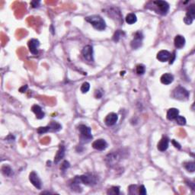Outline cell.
Wrapping results in <instances>:
<instances>
[{
  "label": "cell",
  "instance_id": "ba28073f",
  "mask_svg": "<svg viewBox=\"0 0 195 195\" xmlns=\"http://www.w3.org/2000/svg\"><path fill=\"white\" fill-rule=\"evenodd\" d=\"M29 180H30L31 183L37 188V189H41L42 188V183L40 181V178L38 177L37 174L35 172H31L29 175Z\"/></svg>",
  "mask_w": 195,
  "mask_h": 195
},
{
  "label": "cell",
  "instance_id": "484cf974",
  "mask_svg": "<svg viewBox=\"0 0 195 195\" xmlns=\"http://www.w3.org/2000/svg\"><path fill=\"white\" fill-rule=\"evenodd\" d=\"M108 194H112V195H118L120 194V188L119 187H112L110 189H108Z\"/></svg>",
  "mask_w": 195,
  "mask_h": 195
},
{
  "label": "cell",
  "instance_id": "d6986e66",
  "mask_svg": "<svg viewBox=\"0 0 195 195\" xmlns=\"http://www.w3.org/2000/svg\"><path fill=\"white\" fill-rule=\"evenodd\" d=\"M178 114H179L178 109L174 108H170L167 112V119L169 120V121H173L178 116Z\"/></svg>",
  "mask_w": 195,
  "mask_h": 195
},
{
  "label": "cell",
  "instance_id": "d590c367",
  "mask_svg": "<svg viewBox=\"0 0 195 195\" xmlns=\"http://www.w3.org/2000/svg\"><path fill=\"white\" fill-rule=\"evenodd\" d=\"M95 98H101L102 97V93L99 90L95 91Z\"/></svg>",
  "mask_w": 195,
  "mask_h": 195
},
{
  "label": "cell",
  "instance_id": "6da1fadb",
  "mask_svg": "<svg viewBox=\"0 0 195 195\" xmlns=\"http://www.w3.org/2000/svg\"><path fill=\"white\" fill-rule=\"evenodd\" d=\"M97 181V176L94 175L93 174L87 173L85 175H80V176L75 177L72 184H76V185L83 184V185L92 186V185H96Z\"/></svg>",
  "mask_w": 195,
  "mask_h": 195
},
{
  "label": "cell",
  "instance_id": "836d02e7",
  "mask_svg": "<svg viewBox=\"0 0 195 195\" xmlns=\"http://www.w3.org/2000/svg\"><path fill=\"white\" fill-rule=\"evenodd\" d=\"M40 3V1H32L31 2V6L33 8H37V7H38Z\"/></svg>",
  "mask_w": 195,
  "mask_h": 195
},
{
  "label": "cell",
  "instance_id": "d4e9b609",
  "mask_svg": "<svg viewBox=\"0 0 195 195\" xmlns=\"http://www.w3.org/2000/svg\"><path fill=\"white\" fill-rule=\"evenodd\" d=\"M136 73H137L138 75H140V76H142V75H143L146 72L145 66L143 64L137 65V66H136Z\"/></svg>",
  "mask_w": 195,
  "mask_h": 195
},
{
  "label": "cell",
  "instance_id": "44dd1931",
  "mask_svg": "<svg viewBox=\"0 0 195 195\" xmlns=\"http://www.w3.org/2000/svg\"><path fill=\"white\" fill-rule=\"evenodd\" d=\"M2 172L3 175L7 177H11L13 175V171L10 166L9 165H3L2 168Z\"/></svg>",
  "mask_w": 195,
  "mask_h": 195
},
{
  "label": "cell",
  "instance_id": "30bf717a",
  "mask_svg": "<svg viewBox=\"0 0 195 195\" xmlns=\"http://www.w3.org/2000/svg\"><path fill=\"white\" fill-rule=\"evenodd\" d=\"M92 147L98 151H103L108 147V143L104 139H98L94 141L92 143Z\"/></svg>",
  "mask_w": 195,
  "mask_h": 195
},
{
  "label": "cell",
  "instance_id": "9c48e42d",
  "mask_svg": "<svg viewBox=\"0 0 195 195\" xmlns=\"http://www.w3.org/2000/svg\"><path fill=\"white\" fill-rule=\"evenodd\" d=\"M29 50L34 55H37L38 53V48L40 46V42L37 39H31L27 43Z\"/></svg>",
  "mask_w": 195,
  "mask_h": 195
},
{
  "label": "cell",
  "instance_id": "4dcf8cb0",
  "mask_svg": "<svg viewBox=\"0 0 195 195\" xmlns=\"http://www.w3.org/2000/svg\"><path fill=\"white\" fill-rule=\"evenodd\" d=\"M69 167H70V164H69V162H68V161H64V162L62 163L60 169L62 171H63V172H65V171L67 169V168H69Z\"/></svg>",
  "mask_w": 195,
  "mask_h": 195
},
{
  "label": "cell",
  "instance_id": "8992f818",
  "mask_svg": "<svg viewBox=\"0 0 195 195\" xmlns=\"http://www.w3.org/2000/svg\"><path fill=\"white\" fill-rule=\"evenodd\" d=\"M82 55L83 56L84 59L85 60L89 62H93L94 61V52H93V48L91 45H86L82 49Z\"/></svg>",
  "mask_w": 195,
  "mask_h": 195
},
{
  "label": "cell",
  "instance_id": "1f68e13d",
  "mask_svg": "<svg viewBox=\"0 0 195 195\" xmlns=\"http://www.w3.org/2000/svg\"><path fill=\"white\" fill-rule=\"evenodd\" d=\"M138 190H139V194H141V195L146 194V188L144 185H141Z\"/></svg>",
  "mask_w": 195,
  "mask_h": 195
},
{
  "label": "cell",
  "instance_id": "d6a6232c",
  "mask_svg": "<svg viewBox=\"0 0 195 195\" xmlns=\"http://www.w3.org/2000/svg\"><path fill=\"white\" fill-rule=\"evenodd\" d=\"M193 19H191V18L189 17H187V16H185V18H184V22H185L186 24H191L193 22Z\"/></svg>",
  "mask_w": 195,
  "mask_h": 195
},
{
  "label": "cell",
  "instance_id": "7c38bea8",
  "mask_svg": "<svg viewBox=\"0 0 195 195\" xmlns=\"http://www.w3.org/2000/svg\"><path fill=\"white\" fill-rule=\"evenodd\" d=\"M171 56H172V54H171V53L169 51L165 50H160V51L157 53L156 58H157V60H159V61L162 62V63H163V62H166V61L169 60Z\"/></svg>",
  "mask_w": 195,
  "mask_h": 195
},
{
  "label": "cell",
  "instance_id": "277c9868",
  "mask_svg": "<svg viewBox=\"0 0 195 195\" xmlns=\"http://www.w3.org/2000/svg\"><path fill=\"white\" fill-rule=\"evenodd\" d=\"M78 130L80 133L79 138L82 143H87L90 142V140H92V131L89 127H87L85 124H80L78 127Z\"/></svg>",
  "mask_w": 195,
  "mask_h": 195
},
{
  "label": "cell",
  "instance_id": "cb8c5ba5",
  "mask_svg": "<svg viewBox=\"0 0 195 195\" xmlns=\"http://www.w3.org/2000/svg\"><path fill=\"white\" fill-rule=\"evenodd\" d=\"M185 168H186L188 172H194L195 171V164L194 162H189L185 163Z\"/></svg>",
  "mask_w": 195,
  "mask_h": 195
},
{
  "label": "cell",
  "instance_id": "9a60e30c",
  "mask_svg": "<svg viewBox=\"0 0 195 195\" xmlns=\"http://www.w3.org/2000/svg\"><path fill=\"white\" fill-rule=\"evenodd\" d=\"M185 38L181 35H177L175 37V40H174V44H175V47L177 49H181L184 48V46L185 45Z\"/></svg>",
  "mask_w": 195,
  "mask_h": 195
},
{
  "label": "cell",
  "instance_id": "4316f807",
  "mask_svg": "<svg viewBox=\"0 0 195 195\" xmlns=\"http://www.w3.org/2000/svg\"><path fill=\"white\" fill-rule=\"evenodd\" d=\"M51 130H50V127L49 125H48L47 127H39L38 129L37 130V132L39 134H45V133H48V131H50Z\"/></svg>",
  "mask_w": 195,
  "mask_h": 195
},
{
  "label": "cell",
  "instance_id": "e575fe53",
  "mask_svg": "<svg viewBox=\"0 0 195 195\" xmlns=\"http://www.w3.org/2000/svg\"><path fill=\"white\" fill-rule=\"evenodd\" d=\"M172 144H173V145L175 146V148H177V149H181V145H180V144L178 143V142H176V141H175V139H172Z\"/></svg>",
  "mask_w": 195,
  "mask_h": 195
},
{
  "label": "cell",
  "instance_id": "f546056e",
  "mask_svg": "<svg viewBox=\"0 0 195 195\" xmlns=\"http://www.w3.org/2000/svg\"><path fill=\"white\" fill-rule=\"evenodd\" d=\"M123 34V32L121 31V30H118L116 32L114 33V35L113 36V40L115 42H118V40H120V38H121V35Z\"/></svg>",
  "mask_w": 195,
  "mask_h": 195
},
{
  "label": "cell",
  "instance_id": "f1b7e54d",
  "mask_svg": "<svg viewBox=\"0 0 195 195\" xmlns=\"http://www.w3.org/2000/svg\"><path fill=\"white\" fill-rule=\"evenodd\" d=\"M175 121L177 122V123H178V124L181 125V126H184V125L186 124L187 121H186V119H185V117L179 116V115H178V116L177 117V118H175Z\"/></svg>",
  "mask_w": 195,
  "mask_h": 195
},
{
  "label": "cell",
  "instance_id": "7a4b0ae2",
  "mask_svg": "<svg viewBox=\"0 0 195 195\" xmlns=\"http://www.w3.org/2000/svg\"><path fill=\"white\" fill-rule=\"evenodd\" d=\"M85 21L92 24V27L98 31H104L106 27V23L105 20L98 15L87 16L85 18Z\"/></svg>",
  "mask_w": 195,
  "mask_h": 195
},
{
  "label": "cell",
  "instance_id": "4fadbf2b",
  "mask_svg": "<svg viewBox=\"0 0 195 195\" xmlns=\"http://www.w3.org/2000/svg\"><path fill=\"white\" fill-rule=\"evenodd\" d=\"M168 145H169V139L167 136H163L159 142L157 148L160 152H165L168 148Z\"/></svg>",
  "mask_w": 195,
  "mask_h": 195
},
{
  "label": "cell",
  "instance_id": "5bb4252c",
  "mask_svg": "<svg viewBox=\"0 0 195 195\" xmlns=\"http://www.w3.org/2000/svg\"><path fill=\"white\" fill-rule=\"evenodd\" d=\"M118 161H119V156L117 153H115V152L108 154L106 156V162L110 165H116L118 162Z\"/></svg>",
  "mask_w": 195,
  "mask_h": 195
},
{
  "label": "cell",
  "instance_id": "ac0fdd59",
  "mask_svg": "<svg viewBox=\"0 0 195 195\" xmlns=\"http://www.w3.org/2000/svg\"><path fill=\"white\" fill-rule=\"evenodd\" d=\"M31 110L35 114L37 119H42V118H44V113L43 110H42V108H40L39 105H33L31 108Z\"/></svg>",
  "mask_w": 195,
  "mask_h": 195
},
{
  "label": "cell",
  "instance_id": "2e32d148",
  "mask_svg": "<svg viewBox=\"0 0 195 195\" xmlns=\"http://www.w3.org/2000/svg\"><path fill=\"white\" fill-rule=\"evenodd\" d=\"M161 82L164 85H169L174 81V76L171 73H165L161 76Z\"/></svg>",
  "mask_w": 195,
  "mask_h": 195
},
{
  "label": "cell",
  "instance_id": "3957f363",
  "mask_svg": "<svg viewBox=\"0 0 195 195\" xmlns=\"http://www.w3.org/2000/svg\"><path fill=\"white\" fill-rule=\"evenodd\" d=\"M149 4H152L151 6H153L152 10L155 11L156 13L162 15H165L168 12L170 9L169 4L165 1H153L149 2Z\"/></svg>",
  "mask_w": 195,
  "mask_h": 195
},
{
  "label": "cell",
  "instance_id": "ffe728a7",
  "mask_svg": "<svg viewBox=\"0 0 195 195\" xmlns=\"http://www.w3.org/2000/svg\"><path fill=\"white\" fill-rule=\"evenodd\" d=\"M125 20H126V22L128 24H133L136 23V21H137V18H136V15L134 13H129V14L126 16Z\"/></svg>",
  "mask_w": 195,
  "mask_h": 195
},
{
  "label": "cell",
  "instance_id": "52a82bcc",
  "mask_svg": "<svg viewBox=\"0 0 195 195\" xmlns=\"http://www.w3.org/2000/svg\"><path fill=\"white\" fill-rule=\"evenodd\" d=\"M143 39V34L141 32H136L134 35V40L131 41V48L133 49H135V50L140 48L141 45H142Z\"/></svg>",
  "mask_w": 195,
  "mask_h": 195
},
{
  "label": "cell",
  "instance_id": "83f0119b",
  "mask_svg": "<svg viewBox=\"0 0 195 195\" xmlns=\"http://www.w3.org/2000/svg\"><path fill=\"white\" fill-rule=\"evenodd\" d=\"M89 89H90V84L89 83V82H84L83 84H82V86H81V92H82V93H87L89 91Z\"/></svg>",
  "mask_w": 195,
  "mask_h": 195
},
{
  "label": "cell",
  "instance_id": "8d00e7d4",
  "mask_svg": "<svg viewBox=\"0 0 195 195\" xmlns=\"http://www.w3.org/2000/svg\"><path fill=\"white\" fill-rule=\"evenodd\" d=\"M27 85H25L22 86V88H20V89H19V92H24L26 90H27Z\"/></svg>",
  "mask_w": 195,
  "mask_h": 195
},
{
  "label": "cell",
  "instance_id": "5b68a950",
  "mask_svg": "<svg viewBox=\"0 0 195 195\" xmlns=\"http://www.w3.org/2000/svg\"><path fill=\"white\" fill-rule=\"evenodd\" d=\"M172 96H173L174 98L178 99V100H188V98H189V92L186 90L185 88H183L182 86L179 85L174 89Z\"/></svg>",
  "mask_w": 195,
  "mask_h": 195
},
{
  "label": "cell",
  "instance_id": "e0dca14e",
  "mask_svg": "<svg viewBox=\"0 0 195 195\" xmlns=\"http://www.w3.org/2000/svg\"><path fill=\"white\" fill-rule=\"evenodd\" d=\"M65 151H66V149H65L64 146L61 145L60 146L59 149H58L57 152H56V156H55V158H54L55 163H58V162H59L62 159H63V157L65 156Z\"/></svg>",
  "mask_w": 195,
  "mask_h": 195
},
{
  "label": "cell",
  "instance_id": "603a6c76",
  "mask_svg": "<svg viewBox=\"0 0 195 195\" xmlns=\"http://www.w3.org/2000/svg\"><path fill=\"white\" fill-rule=\"evenodd\" d=\"M187 17H189L191 18V19H193L194 20V18H195V8H194V5H192V6H191L189 7V9H188V12H187L186 13V15Z\"/></svg>",
  "mask_w": 195,
  "mask_h": 195
},
{
  "label": "cell",
  "instance_id": "8fae6325",
  "mask_svg": "<svg viewBox=\"0 0 195 195\" xmlns=\"http://www.w3.org/2000/svg\"><path fill=\"white\" fill-rule=\"evenodd\" d=\"M118 121V116L115 113H110L106 116L105 119V123L107 126H114Z\"/></svg>",
  "mask_w": 195,
  "mask_h": 195
},
{
  "label": "cell",
  "instance_id": "7402d4cb",
  "mask_svg": "<svg viewBox=\"0 0 195 195\" xmlns=\"http://www.w3.org/2000/svg\"><path fill=\"white\" fill-rule=\"evenodd\" d=\"M49 126H50V130H51L52 131H55V132L60 131L62 128L61 125L56 121H51L50 124H49Z\"/></svg>",
  "mask_w": 195,
  "mask_h": 195
}]
</instances>
